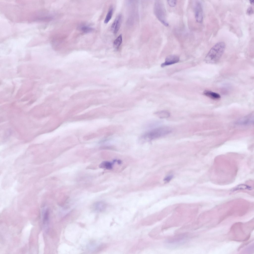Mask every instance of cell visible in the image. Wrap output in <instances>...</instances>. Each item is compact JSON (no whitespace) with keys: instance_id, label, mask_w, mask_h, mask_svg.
I'll list each match as a JSON object with an SVG mask.
<instances>
[{"instance_id":"cell-9","label":"cell","mask_w":254,"mask_h":254,"mask_svg":"<svg viewBox=\"0 0 254 254\" xmlns=\"http://www.w3.org/2000/svg\"><path fill=\"white\" fill-rule=\"evenodd\" d=\"M158 117L161 119H164L168 118L170 115V113L168 111L166 110H162L157 112L155 113Z\"/></svg>"},{"instance_id":"cell-14","label":"cell","mask_w":254,"mask_h":254,"mask_svg":"<svg viewBox=\"0 0 254 254\" xmlns=\"http://www.w3.org/2000/svg\"><path fill=\"white\" fill-rule=\"evenodd\" d=\"M81 29L83 32L86 33L90 32L93 30V29L92 28L85 26L82 27L81 28Z\"/></svg>"},{"instance_id":"cell-16","label":"cell","mask_w":254,"mask_h":254,"mask_svg":"<svg viewBox=\"0 0 254 254\" xmlns=\"http://www.w3.org/2000/svg\"><path fill=\"white\" fill-rule=\"evenodd\" d=\"M49 212L48 210H46L43 217V222L44 223L45 222L48 220L49 214Z\"/></svg>"},{"instance_id":"cell-17","label":"cell","mask_w":254,"mask_h":254,"mask_svg":"<svg viewBox=\"0 0 254 254\" xmlns=\"http://www.w3.org/2000/svg\"><path fill=\"white\" fill-rule=\"evenodd\" d=\"M167 2L169 5L170 6L172 7H174L175 6L176 3V0H167Z\"/></svg>"},{"instance_id":"cell-3","label":"cell","mask_w":254,"mask_h":254,"mask_svg":"<svg viewBox=\"0 0 254 254\" xmlns=\"http://www.w3.org/2000/svg\"><path fill=\"white\" fill-rule=\"evenodd\" d=\"M171 129L167 127H159L151 130L143 135L144 138L153 140L167 135L171 132Z\"/></svg>"},{"instance_id":"cell-20","label":"cell","mask_w":254,"mask_h":254,"mask_svg":"<svg viewBox=\"0 0 254 254\" xmlns=\"http://www.w3.org/2000/svg\"><path fill=\"white\" fill-rule=\"evenodd\" d=\"M250 3L252 4H253L254 3V0H250Z\"/></svg>"},{"instance_id":"cell-8","label":"cell","mask_w":254,"mask_h":254,"mask_svg":"<svg viewBox=\"0 0 254 254\" xmlns=\"http://www.w3.org/2000/svg\"><path fill=\"white\" fill-rule=\"evenodd\" d=\"M203 94L213 99H218L221 98V96L219 94L209 90H206L204 91Z\"/></svg>"},{"instance_id":"cell-12","label":"cell","mask_w":254,"mask_h":254,"mask_svg":"<svg viewBox=\"0 0 254 254\" xmlns=\"http://www.w3.org/2000/svg\"><path fill=\"white\" fill-rule=\"evenodd\" d=\"M99 167L100 168L110 169L112 168V164L110 162L107 161H104L100 164Z\"/></svg>"},{"instance_id":"cell-19","label":"cell","mask_w":254,"mask_h":254,"mask_svg":"<svg viewBox=\"0 0 254 254\" xmlns=\"http://www.w3.org/2000/svg\"><path fill=\"white\" fill-rule=\"evenodd\" d=\"M172 177L173 176H169L165 178L164 179V180L167 182H168L171 180L172 178Z\"/></svg>"},{"instance_id":"cell-2","label":"cell","mask_w":254,"mask_h":254,"mask_svg":"<svg viewBox=\"0 0 254 254\" xmlns=\"http://www.w3.org/2000/svg\"><path fill=\"white\" fill-rule=\"evenodd\" d=\"M154 12L157 18L162 24L165 26H168L165 9L162 1H155L154 5Z\"/></svg>"},{"instance_id":"cell-10","label":"cell","mask_w":254,"mask_h":254,"mask_svg":"<svg viewBox=\"0 0 254 254\" xmlns=\"http://www.w3.org/2000/svg\"><path fill=\"white\" fill-rule=\"evenodd\" d=\"M122 42V35L121 34L114 40L113 43L114 47L116 50L118 49Z\"/></svg>"},{"instance_id":"cell-4","label":"cell","mask_w":254,"mask_h":254,"mask_svg":"<svg viewBox=\"0 0 254 254\" xmlns=\"http://www.w3.org/2000/svg\"><path fill=\"white\" fill-rule=\"evenodd\" d=\"M187 236L182 234L170 238L167 240L166 244L167 247L172 248H175L184 244L186 242Z\"/></svg>"},{"instance_id":"cell-13","label":"cell","mask_w":254,"mask_h":254,"mask_svg":"<svg viewBox=\"0 0 254 254\" xmlns=\"http://www.w3.org/2000/svg\"><path fill=\"white\" fill-rule=\"evenodd\" d=\"M246 189L251 190V188L247 185H241L238 186L234 188L232 190V191H235L238 190Z\"/></svg>"},{"instance_id":"cell-15","label":"cell","mask_w":254,"mask_h":254,"mask_svg":"<svg viewBox=\"0 0 254 254\" xmlns=\"http://www.w3.org/2000/svg\"><path fill=\"white\" fill-rule=\"evenodd\" d=\"M96 207L100 211H102L105 208V205L102 203H99L96 204Z\"/></svg>"},{"instance_id":"cell-1","label":"cell","mask_w":254,"mask_h":254,"mask_svg":"<svg viewBox=\"0 0 254 254\" xmlns=\"http://www.w3.org/2000/svg\"><path fill=\"white\" fill-rule=\"evenodd\" d=\"M225 48V44L223 42L216 43L210 49L204 60L207 63L213 64L216 63L219 60L223 54Z\"/></svg>"},{"instance_id":"cell-5","label":"cell","mask_w":254,"mask_h":254,"mask_svg":"<svg viewBox=\"0 0 254 254\" xmlns=\"http://www.w3.org/2000/svg\"><path fill=\"white\" fill-rule=\"evenodd\" d=\"M195 16L196 21L201 23L203 19V11L202 5L200 2H196L194 6Z\"/></svg>"},{"instance_id":"cell-18","label":"cell","mask_w":254,"mask_h":254,"mask_svg":"<svg viewBox=\"0 0 254 254\" xmlns=\"http://www.w3.org/2000/svg\"><path fill=\"white\" fill-rule=\"evenodd\" d=\"M247 13L248 15H251L253 13L254 11L252 7L251 6L249 7L247 10Z\"/></svg>"},{"instance_id":"cell-11","label":"cell","mask_w":254,"mask_h":254,"mask_svg":"<svg viewBox=\"0 0 254 254\" xmlns=\"http://www.w3.org/2000/svg\"><path fill=\"white\" fill-rule=\"evenodd\" d=\"M113 11V7L112 6H111L109 9L104 20V23L107 24L109 21L112 17Z\"/></svg>"},{"instance_id":"cell-7","label":"cell","mask_w":254,"mask_h":254,"mask_svg":"<svg viewBox=\"0 0 254 254\" xmlns=\"http://www.w3.org/2000/svg\"><path fill=\"white\" fill-rule=\"evenodd\" d=\"M179 61V57L175 55H170L168 56L165 59L164 63L161 64V67L172 64L178 62Z\"/></svg>"},{"instance_id":"cell-6","label":"cell","mask_w":254,"mask_h":254,"mask_svg":"<svg viewBox=\"0 0 254 254\" xmlns=\"http://www.w3.org/2000/svg\"><path fill=\"white\" fill-rule=\"evenodd\" d=\"M122 20V17L121 14H119L115 18L111 27L112 31L115 34L118 32L120 27Z\"/></svg>"}]
</instances>
